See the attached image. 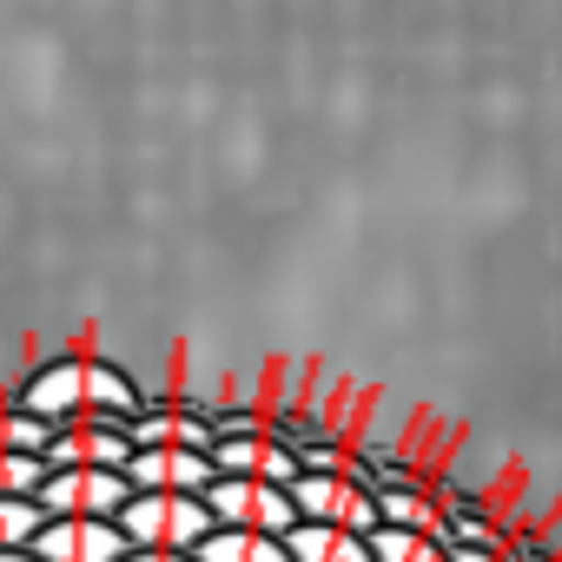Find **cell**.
<instances>
[{"label": "cell", "mask_w": 562, "mask_h": 562, "mask_svg": "<svg viewBox=\"0 0 562 562\" xmlns=\"http://www.w3.org/2000/svg\"><path fill=\"white\" fill-rule=\"evenodd\" d=\"M34 555L41 562H126L133 542L120 536V522H47Z\"/></svg>", "instance_id": "10"}, {"label": "cell", "mask_w": 562, "mask_h": 562, "mask_svg": "<svg viewBox=\"0 0 562 562\" xmlns=\"http://www.w3.org/2000/svg\"><path fill=\"white\" fill-rule=\"evenodd\" d=\"M450 562H516V555H496V549H463V542H450Z\"/></svg>", "instance_id": "15"}, {"label": "cell", "mask_w": 562, "mask_h": 562, "mask_svg": "<svg viewBox=\"0 0 562 562\" xmlns=\"http://www.w3.org/2000/svg\"><path fill=\"white\" fill-rule=\"evenodd\" d=\"M120 536L146 555H199L218 536V522L205 496H133L120 509Z\"/></svg>", "instance_id": "2"}, {"label": "cell", "mask_w": 562, "mask_h": 562, "mask_svg": "<svg viewBox=\"0 0 562 562\" xmlns=\"http://www.w3.org/2000/svg\"><path fill=\"white\" fill-rule=\"evenodd\" d=\"M212 463L218 476H245V483H278V490H292L305 476L299 450L285 437H218L212 443Z\"/></svg>", "instance_id": "9"}, {"label": "cell", "mask_w": 562, "mask_h": 562, "mask_svg": "<svg viewBox=\"0 0 562 562\" xmlns=\"http://www.w3.org/2000/svg\"><path fill=\"white\" fill-rule=\"evenodd\" d=\"M205 509H212L218 529H245V536H278V542H285L299 529V503H292V490H278V483L218 476L212 496H205Z\"/></svg>", "instance_id": "4"}, {"label": "cell", "mask_w": 562, "mask_h": 562, "mask_svg": "<svg viewBox=\"0 0 562 562\" xmlns=\"http://www.w3.org/2000/svg\"><path fill=\"white\" fill-rule=\"evenodd\" d=\"M199 562H292V549L278 542V536H245V529H218Z\"/></svg>", "instance_id": "12"}, {"label": "cell", "mask_w": 562, "mask_h": 562, "mask_svg": "<svg viewBox=\"0 0 562 562\" xmlns=\"http://www.w3.org/2000/svg\"><path fill=\"white\" fill-rule=\"evenodd\" d=\"M0 404L41 417L47 430H67V424H87V417H120V424H133L153 397H146L139 378L120 371L113 358H47L41 371H27Z\"/></svg>", "instance_id": "1"}, {"label": "cell", "mask_w": 562, "mask_h": 562, "mask_svg": "<svg viewBox=\"0 0 562 562\" xmlns=\"http://www.w3.org/2000/svg\"><path fill=\"white\" fill-rule=\"evenodd\" d=\"M299 522H325V529H351V536H378V490L364 476H299L292 483Z\"/></svg>", "instance_id": "5"}, {"label": "cell", "mask_w": 562, "mask_h": 562, "mask_svg": "<svg viewBox=\"0 0 562 562\" xmlns=\"http://www.w3.org/2000/svg\"><path fill=\"white\" fill-rule=\"evenodd\" d=\"M126 562H199V555H146V549H133Z\"/></svg>", "instance_id": "16"}, {"label": "cell", "mask_w": 562, "mask_h": 562, "mask_svg": "<svg viewBox=\"0 0 562 562\" xmlns=\"http://www.w3.org/2000/svg\"><path fill=\"white\" fill-rule=\"evenodd\" d=\"M126 430H133V450H205L212 457V443H218L205 397H153Z\"/></svg>", "instance_id": "6"}, {"label": "cell", "mask_w": 562, "mask_h": 562, "mask_svg": "<svg viewBox=\"0 0 562 562\" xmlns=\"http://www.w3.org/2000/svg\"><path fill=\"white\" fill-rule=\"evenodd\" d=\"M47 522H120V509L133 503L126 470H47L41 496Z\"/></svg>", "instance_id": "3"}, {"label": "cell", "mask_w": 562, "mask_h": 562, "mask_svg": "<svg viewBox=\"0 0 562 562\" xmlns=\"http://www.w3.org/2000/svg\"><path fill=\"white\" fill-rule=\"evenodd\" d=\"M126 483L133 496H212L218 463L205 450H133Z\"/></svg>", "instance_id": "7"}, {"label": "cell", "mask_w": 562, "mask_h": 562, "mask_svg": "<svg viewBox=\"0 0 562 562\" xmlns=\"http://www.w3.org/2000/svg\"><path fill=\"white\" fill-rule=\"evenodd\" d=\"M41 529H47L41 503H0V555H8V549H34Z\"/></svg>", "instance_id": "14"}, {"label": "cell", "mask_w": 562, "mask_h": 562, "mask_svg": "<svg viewBox=\"0 0 562 562\" xmlns=\"http://www.w3.org/2000/svg\"><path fill=\"white\" fill-rule=\"evenodd\" d=\"M126 463H133V430L120 417L67 424L54 430V450H47V470H126Z\"/></svg>", "instance_id": "8"}, {"label": "cell", "mask_w": 562, "mask_h": 562, "mask_svg": "<svg viewBox=\"0 0 562 562\" xmlns=\"http://www.w3.org/2000/svg\"><path fill=\"white\" fill-rule=\"evenodd\" d=\"M0 562H41L34 549H8V555H0Z\"/></svg>", "instance_id": "17"}, {"label": "cell", "mask_w": 562, "mask_h": 562, "mask_svg": "<svg viewBox=\"0 0 562 562\" xmlns=\"http://www.w3.org/2000/svg\"><path fill=\"white\" fill-rule=\"evenodd\" d=\"M292 562H378L371 555V536H351V529H325V522H299L285 536Z\"/></svg>", "instance_id": "11"}, {"label": "cell", "mask_w": 562, "mask_h": 562, "mask_svg": "<svg viewBox=\"0 0 562 562\" xmlns=\"http://www.w3.org/2000/svg\"><path fill=\"white\" fill-rule=\"evenodd\" d=\"M371 555L378 562H450V542L443 536H417V529H378Z\"/></svg>", "instance_id": "13"}]
</instances>
